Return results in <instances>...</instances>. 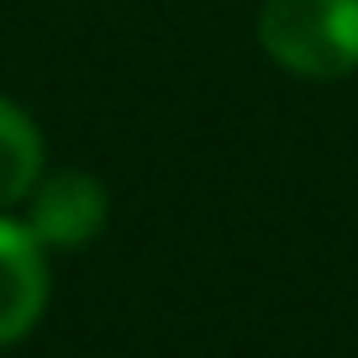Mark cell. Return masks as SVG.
Here are the masks:
<instances>
[{
  "instance_id": "obj_1",
  "label": "cell",
  "mask_w": 358,
  "mask_h": 358,
  "mask_svg": "<svg viewBox=\"0 0 358 358\" xmlns=\"http://www.w3.org/2000/svg\"><path fill=\"white\" fill-rule=\"evenodd\" d=\"M258 43L295 79H343L358 69V0H264Z\"/></svg>"
},
{
  "instance_id": "obj_2",
  "label": "cell",
  "mask_w": 358,
  "mask_h": 358,
  "mask_svg": "<svg viewBox=\"0 0 358 358\" xmlns=\"http://www.w3.org/2000/svg\"><path fill=\"white\" fill-rule=\"evenodd\" d=\"M27 227L53 253H74V248L95 243L106 227V185L79 169L43 174L27 195Z\"/></svg>"
},
{
  "instance_id": "obj_3",
  "label": "cell",
  "mask_w": 358,
  "mask_h": 358,
  "mask_svg": "<svg viewBox=\"0 0 358 358\" xmlns=\"http://www.w3.org/2000/svg\"><path fill=\"white\" fill-rule=\"evenodd\" d=\"M48 306V248L32 227L0 211V348L22 343Z\"/></svg>"
},
{
  "instance_id": "obj_4",
  "label": "cell",
  "mask_w": 358,
  "mask_h": 358,
  "mask_svg": "<svg viewBox=\"0 0 358 358\" xmlns=\"http://www.w3.org/2000/svg\"><path fill=\"white\" fill-rule=\"evenodd\" d=\"M37 179H43V132L16 101L0 95V211H16Z\"/></svg>"
}]
</instances>
